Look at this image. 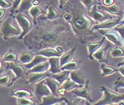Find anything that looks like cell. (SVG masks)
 <instances>
[{
  "mask_svg": "<svg viewBox=\"0 0 124 105\" xmlns=\"http://www.w3.org/2000/svg\"><path fill=\"white\" fill-rule=\"evenodd\" d=\"M36 24L38 25L23 39L30 50L55 48L59 45V42L65 36L73 33L70 24L63 19L57 22L40 19Z\"/></svg>",
  "mask_w": 124,
  "mask_h": 105,
  "instance_id": "6da1fadb",
  "label": "cell"
},
{
  "mask_svg": "<svg viewBox=\"0 0 124 105\" xmlns=\"http://www.w3.org/2000/svg\"><path fill=\"white\" fill-rule=\"evenodd\" d=\"M64 10L63 19L70 24L75 36L84 42L89 36H94L92 27L96 22L88 16V10L80 0H69Z\"/></svg>",
  "mask_w": 124,
  "mask_h": 105,
  "instance_id": "7a4b0ae2",
  "label": "cell"
},
{
  "mask_svg": "<svg viewBox=\"0 0 124 105\" xmlns=\"http://www.w3.org/2000/svg\"><path fill=\"white\" fill-rule=\"evenodd\" d=\"M101 89L103 93V97L92 104L95 105H110V104H123L124 93H118L112 91L108 87L102 86Z\"/></svg>",
  "mask_w": 124,
  "mask_h": 105,
  "instance_id": "3957f363",
  "label": "cell"
},
{
  "mask_svg": "<svg viewBox=\"0 0 124 105\" xmlns=\"http://www.w3.org/2000/svg\"><path fill=\"white\" fill-rule=\"evenodd\" d=\"M22 33L21 27L16 25L13 22L11 16L5 19L1 26V35L5 40H8L11 38L19 37Z\"/></svg>",
  "mask_w": 124,
  "mask_h": 105,
  "instance_id": "277c9868",
  "label": "cell"
},
{
  "mask_svg": "<svg viewBox=\"0 0 124 105\" xmlns=\"http://www.w3.org/2000/svg\"><path fill=\"white\" fill-rule=\"evenodd\" d=\"M14 19L16 21L18 25L21 27L22 33L18 38L19 40L24 39L33 29V22L24 13H16L14 15Z\"/></svg>",
  "mask_w": 124,
  "mask_h": 105,
  "instance_id": "5b68a950",
  "label": "cell"
},
{
  "mask_svg": "<svg viewBox=\"0 0 124 105\" xmlns=\"http://www.w3.org/2000/svg\"><path fill=\"white\" fill-rule=\"evenodd\" d=\"M71 93L75 97L79 98L81 99H84L89 104H93V98L92 96V93L90 89V81L89 80H86L84 86L80 88L74 89L73 90L71 91Z\"/></svg>",
  "mask_w": 124,
  "mask_h": 105,
  "instance_id": "8992f818",
  "label": "cell"
},
{
  "mask_svg": "<svg viewBox=\"0 0 124 105\" xmlns=\"http://www.w3.org/2000/svg\"><path fill=\"white\" fill-rule=\"evenodd\" d=\"M98 5H95L90 10H88L87 14L88 16L96 23H100L102 22H104L107 19L115 18L117 16H112L108 13H105L102 10H101L98 8Z\"/></svg>",
  "mask_w": 124,
  "mask_h": 105,
  "instance_id": "52a82bcc",
  "label": "cell"
},
{
  "mask_svg": "<svg viewBox=\"0 0 124 105\" xmlns=\"http://www.w3.org/2000/svg\"><path fill=\"white\" fill-rule=\"evenodd\" d=\"M122 18V16H117L115 18L107 19L100 23H96L92 27V31L95 32L99 31H109V30L114 29L121 22Z\"/></svg>",
  "mask_w": 124,
  "mask_h": 105,
  "instance_id": "ba28073f",
  "label": "cell"
},
{
  "mask_svg": "<svg viewBox=\"0 0 124 105\" xmlns=\"http://www.w3.org/2000/svg\"><path fill=\"white\" fill-rule=\"evenodd\" d=\"M26 67L23 65L20 64H16V62H12V63H8V65L7 66V70H9L12 71V73L14 75V79L12 81L11 86H13V83L16 81L18 79H20L23 78L26 75Z\"/></svg>",
  "mask_w": 124,
  "mask_h": 105,
  "instance_id": "9c48e42d",
  "label": "cell"
},
{
  "mask_svg": "<svg viewBox=\"0 0 124 105\" xmlns=\"http://www.w3.org/2000/svg\"><path fill=\"white\" fill-rule=\"evenodd\" d=\"M41 104L43 105H64L70 104L68 100L64 96H56L49 95L44 96L41 100Z\"/></svg>",
  "mask_w": 124,
  "mask_h": 105,
  "instance_id": "30bf717a",
  "label": "cell"
},
{
  "mask_svg": "<svg viewBox=\"0 0 124 105\" xmlns=\"http://www.w3.org/2000/svg\"><path fill=\"white\" fill-rule=\"evenodd\" d=\"M35 93V96L36 97L37 100H39V101H41V98L44 96L53 95L50 87L46 84L44 80L35 84V93Z\"/></svg>",
  "mask_w": 124,
  "mask_h": 105,
  "instance_id": "8fae6325",
  "label": "cell"
},
{
  "mask_svg": "<svg viewBox=\"0 0 124 105\" xmlns=\"http://www.w3.org/2000/svg\"><path fill=\"white\" fill-rule=\"evenodd\" d=\"M99 32L104 37H106L108 41H109L112 44H115V45H117V46L123 45V40L117 31L109 30V31H104V32H102L101 31H100Z\"/></svg>",
  "mask_w": 124,
  "mask_h": 105,
  "instance_id": "7c38bea8",
  "label": "cell"
},
{
  "mask_svg": "<svg viewBox=\"0 0 124 105\" xmlns=\"http://www.w3.org/2000/svg\"><path fill=\"white\" fill-rule=\"evenodd\" d=\"M106 37L103 36L99 41H91L87 44V53H88V57L90 60H93V55L95 54V53L98 50L103 44L106 41Z\"/></svg>",
  "mask_w": 124,
  "mask_h": 105,
  "instance_id": "4fadbf2b",
  "label": "cell"
},
{
  "mask_svg": "<svg viewBox=\"0 0 124 105\" xmlns=\"http://www.w3.org/2000/svg\"><path fill=\"white\" fill-rule=\"evenodd\" d=\"M51 76V73L47 71L45 73H30L27 77V83L28 84H36Z\"/></svg>",
  "mask_w": 124,
  "mask_h": 105,
  "instance_id": "5bb4252c",
  "label": "cell"
},
{
  "mask_svg": "<svg viewBox=\"0 0 124 105\" xmlns=\"http://www.w3.org/2000/svg\"><path fill=\"white\" fill-rule=\"evenodd\" d=\"M60 18H61V15L55 9L54 5H53L52 4H47L46 5V13L45 14V16L41 18V19L48 20V21H56Z\"/></svg>",
  "mask_w": 124,
  "mask_h": 105,
  "instance_id": "9a60e30c",
  "label": "cell"
},
{
  "mask_svg": "<svg viewBox=\"0 0 124 105\" xmlns=\"http://www.w3.org/2000/svg\"><path fill=\"white\" fill-rule=\"evenodd\" d=\"M110 43L111 42H106L103 44V45L98 50H97L95 54L93 55V58L95 59L97 62H105L106 61V53L107 50L108 48H110Z\"/></svg>",
  "mask_w": 124,
  "mask_h": 105,
  "instance_id": "2e32d148",
  "label": "cell"
},
{
  "mask_svg": "<svg viewBox=\"0 0 124 105\" xmlns=\"http://www.w3.org/2000/svg\"><path fill=\"white\" fill-rule=\"evenodd\" d=\"M103 11L106 12L107 13L112 15V16H121L122 14V10H121V8L118 4H113L110 6H104L101 5L99 6Z\"/></svg>",
  "mask_w": 124,
  "mask_h": 105,
  "instance_id": "e0dca14e",
  "label": "cell"
},
{
  "mask_svg": "<svg viewBox=\"0 0 124 105\" xmlns=\"http://www.w3.org/2000/svg\"><path fill=\"white\" fill-rule=\"evenodd\" d=\"M44 81H45L46 84H47L48 87H50V90H51V92H52V94H53V96H58V88L60 87L61 84H60L57 80H55L54 78H53L51 76H49V77H47V78H46V79H44Z\"/></svg>",
  "mask_w": 124,
  "mask_h": 105,
  "instance_id": "ac0fdd59",
  "label": "cell"
},
{
  "mask_svg": "<svg viewBox=\"0 0 124 105\" xmlns=\"http://www.w3.org/2000/svg\"><path fill=\"white\" fill-rule=\"evenodd\" d=\"M50 65V68L49 72L51 74H55L60 73L61 71V66L60 62V57H52L48 58Z\"/></svg>",
  "mask_w": 124,
  "mask_h": 105,
  "instance_id": "d6986e66",
  "label": "cell"
},
{
  "mask_svg": "<svg viewBox=\"0 0 124 105\" xmlns=\"http://www.w3.org/2000/svg\"><path fill=\"white\" fill-rule=\"evenodd\" d=\"M69 78L72 80L76 84H79L81 86H84L86 84V80L85 79V77L83 76V74L81 73L78 70H75V71H72L70 73V76Z\"/></svg>",
  "mask_w": 124,
  "mask_h": 105,
  "instance_id": "ffe728a7",
  "label": "cell"
},
{
  "mask_svg": "<svg viewBox=\"0 0 124 105\" xmlns=\"http://www.w3.org/2000/svg\"><path fill=\"white\" fill-rule=\"evenodd\" d=\"M75 51H76V48H71L70 50H69L67 52L64 53V54H62L60 56V62H61V67H63L64 65L70 62V61H72V60L73 59Z\"/></svg>",
  "mask_w": 124,
  "mask_h": 105,
  "instance_id": "44dd1931",
  "label": "cell"
},
{
  "mask_svg": "<svg viewBox=\"0 0 124 105\" xmlns=\"http://www.w3.org/2000/svg\"><path fill=\"white\" fill-rule=\"evenodd\" d=\"M11 96L16 98H21L24 97H33V94L31 93L27 89L20 88L16 89L11 92Z\"/></svg>",
  "mask_w": 124,
  "mask_h": 105,
  "instance_id": "7402d4cb",
  "label": "cell"
},
{
  "mask_svg": "<svg viewBox=\"0 0 124 105\" xmlns=\"http://www.w3.org/2000/svg\"><path fill=\"white\" fill-rule=\"evenodd\" d=\"M50 65L49 62V60H46L45 62L40 63L39 65L30 68L29 70L30 73H45L50 70Z\"/></svg>",
  "mask_w": 124,
  "mask_h": 105,
  "instance_id": "603a6c76",
  "label": "cell"
},
{
  "mask_svg": "<svg viewBox=\"0 0 124 105\" xmlns=\"http://www.w3.org/2000/svg\"><path fill=\"white\" fill-rule=\"evenodd\" d=\"M101 72L102 77H108L118 72V68H115L110 65H107L104 63H102L101 65Z\"/></svg>",
  "mask_w": 124,
  "mask_h": 105,
  "instance_id": "cb8c5ba5",
  "label": "cell"
},
{
  "mask_svg": "<svg viewBox=\"0 0 124 105\" xmlns=\"http://www.w3.org/2000/svg\"><path fill=\"white\" fill-rule=\"evenodd\" d=\"M35 55L36 54L31 52H29V51L22 52L19 56V62L24 65H28L29 63L32 62V60L33 59Z\"/></svg>",
  "mask_w": 124,
  "mask_h": 105,
  "instance_id": "d4e9b609",
  "label": "cell"
},
{
  "mask_svg": "<svg viewBox=\"0 0 124 105\" xmlns=\"http://www.w3.org/2000/svg\"><path fill=\"white\" fill-rule=\"evenodd\" d=\"M28 13L36 24L37 23L36 20H37L39 16H40L41 15H45L46 14V12L40 6H33L29 10Z\"/></svg>",
  "mask_w": 124,
  "mask_h": 105,
  "instance_id": "484cf974",
  "label": "cell"
},
{
  "mask_svg": "<svg viewBox=\"0 0 124 105\" xmlns=\"http://www.w3.org/2000/svg\"><path fill=\"white\" fill-rule=\"evenodd\" d=\"M36 53L41 54L47 58H52V57H60L61 55L59 54L54 48H44L38 50Z\"/></svg>",
  "mask_w": 124,
  "mask_h": 105,
  "instance_id": "4316f807",
  "label": "cell"
},
{
  "mask_svg": "<svg viewBox=\"0 0 124 105\" xmlns=\"http://www.w3.org/2000/svg\"><path fill=\"white\" fill-rule=\"evenodd\" d=\"M81 68V62L78 60H72L70 62L61 67V70H68V71H75L79 70Z\"/></svg>",
  "mask_w": 124,
  "mask_h": 105,
  "instance_id": "83f0119b",
  "label": "cell"
},
{
  "mask_svg": "<svg viewBox=\"0 0 124 105\" xmlns=\"http://www.w3.org/2000/svg\"><path fill=\"white\" fill-rule=\"evenodd\" d=\"M19 60V57L17 54L14 51L10 50L7 51L3 57L2 58V61L4 63H12V62H16Z\"/></svg>",
  "mask_w": 124,
  "mask_h": 105,
  "instance_id": "f1b7e54d",
  "label": "cell"
},
{
  "mask_svg": "<svg viewBox=\"0 0 124 105\" xmlns=\"http://www.w3.org/2000/svg\"><path fill=\"white\" fill-rule=\"evenodd\" d=\"M46 60H48V58H46V57H45V56H42V55H41V54L36 53V55H35L33 59L32 60V62H31L30 63H29L28 65H24V66H25V67H26L27 69L30 70V68H32V67H35V66L39 65L40 63L46 61Z\"/></svg>",
  "mask_w": 124,
  "mask_h": 105,
  "instance_id": "f546056e",
  "label": "cell"
},
{
  "mask_svg": "<svg viewBox=\"0 0 124 105\" xmlns=\"http://www.w3.org/2000/svg\"><path fill=\"white\" fill-rule=\"evenodd\" d=\"M70 73V71L61 70L60 73H55V74H51V76L53 78H54L55 80H57L61 85L67 79H69Z\"/></svg>",
  "mask_w": 124,
  "mask_h": 105,
  "instance_id": "4dcf8cb0",
  "label": "cell"
},
{
  "mask_svg": "<svg viewBox=\"0 0 124 105\" xmlns=\"http://www.w3.org/2000/svg\"><path fill=\"white\" fill-rule=\"evenodd\" d=\"M33 7L32 0H22L15 13H25Z\"/></svg>",
  "mask_w": 124,
  "mask_h": 105,
  "instance_id": "1f68e13d",
  "label": "cell"
},
{
  "mask_svg": "<svg viewBox=\"0 0 124 105\" xmlns=\"http://www.w3.org/2000/svg\"><path fill=\"white\" fill-rule=\"evenodd\" d=\"M61 86L63 87L64 88L66 89V90L67 91V93L71 92L72 90H73L74 89L82 87V86H81V85H79V84H76V83L74 82L72 80H71L70 78L67 79L63 84H62Z\"/></svg>",
  "mask_w": 124,
  "mask_h": 105,
  "instance_id": "d6a6232c",
  "label": "cell"
},
{
  "mask_svg": "<svg viewBox=\"0 0 124 105\" xmlns=\"http://www.w3.org/2000/svg\"><path fill=\"white\" fill-rule=\"evenodd\" d=\"M12 81L13 79L10 73H3L0 77V85L2 87H11Z\"/></svg>",
  "mask_w": 124,
  "mask_h": 105,
  "instance_id": "836d02e7",
  "label": "cell"
},
{
  "mask_svg": "<svg viewBox=\"0 0 124 105\" xmlns=\"http://www.w3.org/2000/svg\"><path fill=\"white\" fill-rule=\"evenodd\" d=\"M16 103L19 105H35L36 102L32 97H24L21 98H16Z\"/></svg>",
  "mask_w": 124,
  "mask_h": 105,
  "instance_id": "e575fe53",
  "label": "cell"
},
{
  "mask_svg": "<svg viewBox=\"0 0 124 105\" xmlns=\"http://www.w3.org/2000/svg\"><path fill=\"white\" fill-rule=\"evenodd\" d=\"M111 56L113 58H124V49L120 46L115 47L111 50Z\"/></svg>",
  "mask_w": 124,
  "mask_h": 105,
  "instance_id": "d590c367",
  "label": "cell"
},
{
  "mask_svg": "<svg viewBox=\"0 0 124 105\" xmlns=\"http://www.w3.org/2000/svg\"><path fill=\"white\" fill-rule=\"evenodd\" d=\"M81 2L84 5V7L89 10L95 5H99V0H80Z\"/></svg>",
  "mask_w": 124,
  "mask_h": 105,
  "instance_id": "8d00e7d4",
  "label": "cell"
},
{
  "mask_svg": "<svg viewBox=\"0 0 124 105\" xmlns=\"http://www.w3.org/2000/svg\"><path fill=\"white\" fill-rule=\"evenodd\" d=\"M114 30L119 33V35L123 40L124 39V23H120L118 25H117L114 28Z\"/></svg>",
  "mask_w": 124,
  "mask_h": 105,
  "instance_id": "74e56055",
  "label": "cell"
},
{
  "mask_svg": "<svg viewBox=\"0 0 124 105\" xmlns=\"http://www.w3.org/2000/svg\"><path fill=\"white\" fill-rule=\"evenodd\" d=\"M0 3H1V8L8 9L13 7V3L9 0H0Z\"/></svg>",
  "mask_w": 124,
  "mask_h": 105,
  "instance_id": "f35d334b",
  "label": "cell"
},
{
  "mask_svg": "<svg viewBox=\"0 0 124 105\" xmlns=\"http://www.w3.org/2000/svg\"><path fill=\"white\" fill-rule=\"evenodd\" d=\"M101 5L104 6H110L115 3V0H101Z\"/></svg>",
  "mask_w": 124,
  "mask_h": 105,
  "instance_id": "ab89813d",
  "label": "cell"
},
{
  "mask_svg": "<svg viewBox=\"0 0 124 105\" xmlns=\"http://www.w3.org/2000/svg\"><path fill=\"white\" fill-rule=\"evenodd\" d=\"M22 0H14L13 2V7H12V12H15L18 8L19 5H20L21 2Z\"/></svg>",
  "mask_w": 124,
  "mask_h": 105,
  "instance_id": "60d3db41",
  "label": "cell"
},
{
  "mask_svg": "<svg viewBox=\"0 0 124 105\" xmlns=\"http://www.w3.org/2000/svg\"><path fill=\"white\" fill-rule=\"evenodd\" d=\"M67 93V91L66 90V89L64 88L61 85L60 87L58 89V96H64Z\"/></svg>",
  "mask_w": 124,
  "mask_h": 105,
  "instance_id": "b9f144b4",
  "label": "cell"
},
{
  "mask_svg": "<svg viewBox=\"0 0 124 105\" xmlns=\"http://www.w3.org/2000/svg\"><path fill=\"white\" fill-rule=\"evenodd\" d=\"M115 89H117L118 88H124V81L122 79H117V81L115 83Z\"/></svg>",
  "mask_w": 124,
  "mask_h": 105,
  "instance_id": "7bdbcfd3",
  "label": "cell"
},
{
  "mask_svg": "<svg viewBox=\"0 0 124 105\" xmlns=\"http://www.w3.org/2000/svg\"><path fill=\"white\" fill-rule=\"evenodd\" d=\"M55 49V50L59 53V54H61V55H62V54H64L65 52H64V48L62 47L61 45H57V46H55V48H54Z\"/></svg>",
  "mask_w": 124,
  "mask_h": 105,
  "instance_id": "ee69618b",
  "label": "cell"
},
{
  "mask_svg": "<svg viewBox=\"0 0 124 105\" xmlns=\"http://www.w3.org/2000/svg\"><path fill=\"white\" fill-rule=\"evenodd\" d=\"M6 9L5 8H1L0 9V20L3 21V19H5V16H6Z\"/></svg>",
  "mask_w": 124,
  "mask_h": 105,
  "instance_id": "f6af8a7d",
  "label": "cell"
},
{
  "mask_svg": "<svg viewBox=\"0 0 124 105\" xmlns=\"http://www.w3.org/2000/svg\"><path fill=\"white\" fill-rule=\"evenodd\" d=\"M69 0H58V5L60 9H64V5L67 4V2Z\"/></svg>",
  "mask_w": 124,
  "mask_h": 105,
  "instance_id": "bcb514c9",
  "label": "cell"
},
{
  "mask_svg": "<svg viewBox=\"0 0 124 105\" xmlns=\"http://www.w3.org/2000/svg\"><path fill=\"white\" fill-rule=\"evenodd\" d=\"M40 4H41L40 0H32L33 6H40Z\"/></svg>",
  "mask_w": 124,
  "mask_h": 105,
  "instance_id": "7dc6e473",
  "label": "cell"
},
{
  "mask_svg": "<svg viewBox=\"0 0 124 105\" xmlns=\"http://www.w3.org/2000/svg\"><path fill=\"white\" fill-rule=\"evenodd\" d=\"M118 72L122 75V76L124 77V66H120L118 67Z\"/></svg>",
  "mask_w": 124,
  "mask_h": 105,
  "instance_id": "c3c4849f",
  "label": "cell"
},
{
  "mask_svg": "<svg viewBox=\"0 0 124 105\" xmlns=\"http://www.w3.org/2000/svg\"><path fill=\"white\" fill-rule=\"evenodd\" d=\"M120 66H124V60L120 64H118V67H120Z\"/></svg>",
  "mask_w": 124,
  "mask_h": 105,
  "instance_id": "681fc988",
  "label": "cell"
},
{
  "mask_svg": "<svg viewBox=\"0 0 124 105\" xmlns=\"http://www.w3.org/2000/svg\"><path fill=\"white\" fill-rule=\"evenodd\" d=\"M120 23H124V13H123V18H122V20H121Z\"/></svg>",
  "mask_w": 124,
  "mask_h": 105,
  "instance_id": "f907efd6",
  "label": "cell"
},
{
  "mask_svg": "<svg viewBox=\"0 0 124 105\" xmlns=\"http://www.w3.org/2000/svg\"><path fill=\"white\" fill-rule=\"evenodd\" d=\"M123 45L124 46V39H123Z\"/></svg>",
  "mask_w": 124,
  "mask_h": 105,
  "instance_id": "816d5d0a",
  "label": "cell"
},
{
  "mask_svg": "<svg viewBox=\"0 0 124 105\" xmlns=\"http://www.w3.org/2000/svg\"><path fill=\"white\" fill-rule=\"evenodd\" d=\"M123 104H124V103H123Z\"/></svg>",
  "mask_w": 124,
  "mask_h": 105,
  "instance_id": "f5cc1de1",
  "label": "cell"
}]
</instances>
